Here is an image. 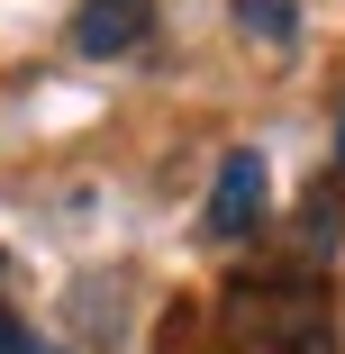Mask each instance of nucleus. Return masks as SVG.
Segmentation results:
<instances>
[{
    "label": "nucleus",
    "instance_id": "nucleus-1",
    "mask_svg": "<svg viewBox=\"0 0 345 354\" xmlns=\"http://www.w3.org/2000/svg\"><path fill=\"white\" fill-rule=\"evenodd\" d=\"M227 327L254 354H336V309L318 281H236L227 291Z\"/></svg>",
    "mask_w": 345,
    "mask_h": 354
},
{
    "label": "nucleus",
    "instance_id": "nucleus-2",
    "mask_svg": "<svg viewBox=\"0 0 345 354\" xmlns=\"http://www.w3.org/2000/svg\"><path fill=\"white\" fill-rule=\"evenodd\" d=\"M263 218H272V173H263L254 146H227V155H218V182H209V218H200V227H209L218 245H236V236H254Z\"/></svg>",
    "mask_w": 345,
    "mask_h": 354
},
{
    "label": "nucleus",
    "instance_id": "nucleus-3",
    "mask_svg": "<svg viewBox=\"0 0 345 354\" xmlns=\"http://www.w3.org/2000/svg\"><path fill=\"white\" fill-rule=\"evenodd\" d=\"M64 37H73V55H91V64H118L136 46H155V0H82Z\"/></svg>",
    "mask_w": 345,
    "mask_h": 354
},
{
    "label": "nucleus",
    "instance_id": "nucleus-4",
    "mask_svg": "<svg viewBox=\"0 0 345 354\" xmlns=\"http://www.w3.org/2000/svg\"><path fill=\"white\" fill-rule=\"evenodd\" d=\"M336 236H345V173L309 191V218H300V245L309 254H336Z\"/></svg>",
    "mask_w": 345,
    "mask_h": 354
},
{
    "label": "nucleus",
    "instance_id": "nucleus-5",
    "mask_svg": "<svg viewBox=\"0 0 345 354\" xmlns=\"http://www.w3.org/2000/svg\"><path fill=\"white\" fill-rule=\"evenodd\" d=\"M236 28H245V37H272V46H291V37H300V10H291V0H236Z\"/></svg>",
    "mask_w": 345,
    "mask_h": 354
},
{
    "label": "nucleus",
    "instance_id": "nucleus-6",
    "mask_svg": "<svg viewBox=\"0 0 345 354\" xmlns=\"http://www.w3.org/2000/svg\"><path fill=\"white\" fill-rule=\"evenodd\" d=\"M0 354H55V345H46V336H28L10 309H0Z\"/></svg>",
    "mask_w": 345,
    "mask_h": 354
}]
</instances>
